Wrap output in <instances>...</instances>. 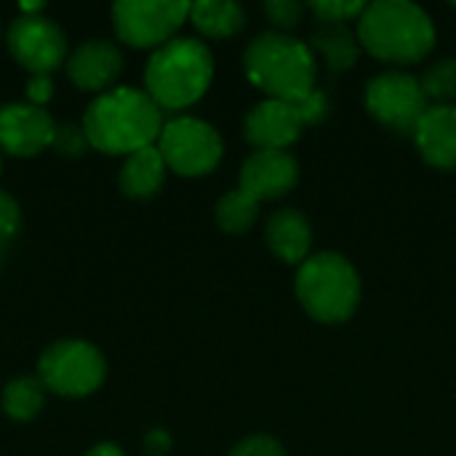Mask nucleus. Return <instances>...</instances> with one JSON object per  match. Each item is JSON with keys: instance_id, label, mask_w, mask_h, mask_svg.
<instances>
[{"instance_id": "nucleus-18", "label": "nucleus", "mask_w": 456, "mask_h": 456, "mask_svg": "<svg viewBox=\"0 0 456 456\" xmlns=\"http://www.w3.org/2000/svg\"><path fill=\"white\" fill-rule=\"evenodd\" d=\"M192 24L206 37H232L246 27V13L230 0H200L190 5Z\"/></svg>"}, {"instance_id": "nucleus-13", "label": "nucleus", "mask_w": 456, "mask_h": 456, "mask_svg": "<svg viewBox=\"0 0 456 456\" xmlns=\"http://www.w3.org/2000/svg\"><path fill=\"white\" fill-rule=\"evenodd\" d=\"M299 182V166L286 150H256L240 168V190L251 198L275 200Z\"/></svg>"}, {"instance_id": "nucleus-8", "label": "nucleus", "mask_w": 456, "mask_h": 456, "mask_svg": "<svg viewBox=\"0 0 456 456\" xmlns=\"http://www.w3.org/2000/svg\"><path fill=\"white\" fill-rule=\"evenodd\" d=\"M190 3L179 0H120L112 5L118 37L131 48H160L187 21Z\"/></svg>"}, {"instance_id": "nucleus-30", "label": "nucleus", "mask_w": 456, "mask_h": 456, "mask_svg": "<svg viewBox=\"0 0 456 456\" xmlns=\"http://www.w3.org/2000/svg\"><path fill=\"white\" fill-rule=\"evenodd\" d=\"M168 446H171L168 433H163V430H152V433L147 436V449H150V452L163 454V452H168Z\"/></svg>"}, {"instance_id": "nucleus-14", "label": "nucleus", "mask_w": 456, "mask_h": 456, "mask_svg": "<svg viewBox=\"0 0 456 456\" xmlns=\"http://www.w3.org/2000/svg\"><path fill=\"white\" fill-rule=\"evenodd\" d=\"M411 136L425 163L441 171L456 168V104H430Z\"/></svg>"}, {"instance_id": "nucleus-28", "label": "nucleus", "mask_w": 456, "mask_h": 456, "mask_svg": "<svg viewBox=\"0 0 456 456\" xmlns=\"http://www.w3.org/2000/svg\"><path fill=\"white\" fill-rule=\"evenodd\" d=\"M27 96L35 107H45L53 96V83L48 75H32L27 83Z\"/></svg>"}, {"instance_id": "nucleus-26", "label": "nucleus", "mask_w": 456, "mask_h": 456, "mask_svg": "<svg viewBox=\"0 0 456 456\" xmlns=\"http://www.w3.org/2000/svg\"><path fill=\"white\" fill-rule=\"evenodd\" d=\"M21 227V211L19 203L0 190V243L11 240L16 235V230Z\"/></svg>"}, {"instance_id": "nucleus-23", "label": "nucleus", "mask_w": 456, "mask_h": 456, "mask_svg": "<svg viewBox=\"0 0 456 456\" xmlns=\"http://www.w3.org/2000/svg\"><path fill=\"white\" fill-rule=\"evenodd\" d=\"M366 5L369 3H355V0L353 3L350 0H318V3H310V11L323 24H345L350 19H361Z\"/></svg>"}, {"instance_id": "nucleus-15", "label": "nucleus", "mask_w": 456, "mask_h": 456, "mask_svg": "<svg viewBox=\"0 0 456 456\" xmlns=\"http://www.w3.org/2000/svg\"><path fill=\"white\" fill-rule=\"evenodd\" d=\"M120 67H123V56L115 43L88 40L69 56L67 75L83 91H104L107 86L115 83Z\"/></svg>"}, {"instance_id": "nucleus-31", "label": "nucleus", "mask_w": 456, "mask_h": 456, "mask_svg": "<svg viewBox=\"0 0 456 456\" xmlns=\"http://www.w3.org/2000/svg\"><path fill=\"white\" fill-rule=\"evenodd\" d=\"M86 456H126L115 444H96Z\"/></svg>"}, {"instance_id": "nucleus-11", "label": "nucleus", "mask_w": 456, "mask_h": 456, "mask_svg": "<svg viewBox=\"0 0 456 456\" xmlns=\"http://www.w3.org/2000/svg\"><path fill=\"white\" fill-rule=\"evenodd\" d=\"M56 123L43 107L5 104L0 107V150L19 158H32L53 147Z\"/></svg>"}, {"instance_id": "nucleus-6", "label": "nucleus", "mask_w": 456, "mask_h": 456, "mask_svg": "<svg viewBox=\"0 0 456 456\" xmlns=\"http://www.w3.org/2000/svg\"><path fill=\"white\" fill-rule=\"evenodd\" d=\"M37 371L43 387L51 393L64 398H83L104 382L107 363L94 345L83 339H61L40 355Z\"/></svg>"}, {"instance_id": "nucleus-10", "label": "nucleus", "mask_w": 456, "mask_h": 456, "mask_svg": "<svg viewBox=\"0 0 456 456\" xmlns=\"http://www.w3.org/2000/svg\"><path fill=\"white\" fill-rule=\"evenodd\" d=\"M8 48L13 59L32 75L53 72L67 53V37L56 21L45 16H19L8 27Z\"/></svg>"}, {"instance_id": "nucleus-2", "label": "nucleus", "mask_w": 456, "mask_h": 456, "mask_svg": "<svg viewBox=\"0 0 456 456\" xmlns=\"http://www.w3.org/2000/svg\"><path fill=\"white\" fill-rule=\"evenodd\" d=\"M243 69L259 91L278 102L299 104L318 91V61L313 48L286 32L254 37L243 53Z\"/></svg>"}, {"instance_id": "nucleus-9", "label": "nucleus", "mask_w": 456, "mask_h": 456, "mask_svg": "<svg viewBox=\"0 0 456 456\" xmlns=\"http://www.w3.org/2000/svg\"><path fill=\"white\" fill-rule=\"evenodd\" d=\"M428 107L419 77L409 72H382L366 86V110L398 134H414Z\"/></svg>"}, {"instance_id": "nucleus-20", "label": "nucleus", "mask_w": 456, "mask_h": 456, "mask_svg": "<svg viewBox=\"0 0 456 456\" xmlns=\"http://www.w3.org/2000/svg\"><path fill=\"white\" fill-rule=\"evenodd\" d=\"M256 216H259V200L251 198L248 192H243L240 187L230 190L216 203V224L230 235H240V232L251 230Z\"/></svg>"}, {"instance_id": "nucleus-5", "label": "nucleus", "mask_w": 456, "mask_h": 456, "mask_svg": "<svg viewBox=\"0 0 456 456\" xmlns=\"http://www.w3.org/2000/svg\"><path fill=\"white\" fill-rule=\"evenodd\" d=\"M297 299L318 323H345L361 305L358 270L334 251H323L299 265Z\"/></svg>"}, {"instance_id": "nucleus-25", "label": "nucleus", "mask_w": 456, "mask_h": 456, "mask_svg": "<svg viewBox=\"0 0 456 456\" xmlns=\"http://www.w3.org/2000/svg\"><path fill=\"white\" fill-rule=\"evenodd\" d=\"M230 456H286V449L281 446V441L270 436H251L240 441Z\"/></svg>"}, {"instance_id": "nucleus-29", "label": "nucleus", "mask_w": 456, "mask_h": 456, "mask_svg": "<svg viewBox=\"0 0 456 456\" xmlns=\"http://www.w3.org/2000/svg\"><path fill=\"white\" fill-rule=\"evenodd\" d=\"M299 110L305 115V123L313 126V123H321L329 112V102L323 96V91H315L313 96H307L305 102H299Z\"/></svg>"}, {"instance_id": "nucleus-4", "label": "nucleus", "mask_w": 456, "mask_h": 456, "mask_svg": "<svg viewBox=\"0 0 456 456\" xmlns=\"http://www.w3.org/2000/svg\"><path fill=\"white\" fill-rule=\"evenodd\" d=\"M214 56L195 37H174L155 48L144 69L147 96L160 110H184L195 104L211 86Z\"/></svg>"}, {"instance_id": "nucleus-7", "label": "nucleus", "mask_w": 456, "mask_h": 456, "mask_svg": "<svg viewBox=\"0 0 456 456\" xmlns=\"http://www.w3.org/2000/svg\"><path fill=\"white\" fill-rule=\"evenodd\" d=\"M158 150L171 171L179 176L211 174L224 152L222 136L214 126L198 118H174L163 123Z\"/></svg>"}, {"instance_id": "nucleus-21", "label": "nucleus", "mask_w": 456, "mask_h": 456, "mask_svg": "<svg viewBox=\"0 0 456 456\" xmlns=\"http://www.w3.org/2000/svg\"><path fill=\"white\" fill-rule=\"evenodd\" d=\"M3 409L16 422H29L43 409V382L32 377H21L5 385Z\"/></svg>"}, {"instance_id": "nucleus-27", "label": "nucleus", "mask_w": 456, "mask_h": 456, "mask_svg": "<svg viewBox=\"0 0 456 456\" xmlns=\"http://www.w3.org/2000/svg\"><path fill=\"white\" fill-rule=\"evenodd\" d=\"M86 144H88V136H86L83 128H77V126H72V123L56 128L53 147H59V152H64V155H80Z\"/></svg>"}, {"instance_id": "nucleus-22", "label": "nucleus", "mask_w": 456, "mask_h": 456, "mask_svg": "<svg viewBox=\"0 0 456 456\" xmlns=\"http://www.w3.org/2000/svg\"><path fill=\"white\" fill-rule=\"evenodd\" d=\"M422 91L436 104H449L456 99V59H441L430 64L422 75Z\"/></svg>"}, {"instance_id": "nucleus-16", "label": "nucleus", "mask_w": 456, "mask_h": 456, "mask_svg": "<svg viewBox=\"0 0 456 456\" xmlns=\"http://www.w3.org/2000/svg\"><path fill=\"white\" fill-rule=\"evenodd\" d=\"M265 238L270 251L286 265H302L310 259L313 227L297 208L275 211L265 227Z\"/></svg>"}, {"instance_id": "nucleus-17", "label": "nucleus", "mask_w": 456, "mask_h": 456, "mask_svg": "<svg viewBox=\"0 0 456 456\" xmlns=\"http://www.w3.org/2000/svg\"><path fill=\"white\" fill-rule=\"evenodd\" d=\"M166 160L160 155L158 147H144L134 155L126 158L123 168H120V190L128 198H152L166 179Z\"/></svg>"}, {"instance_id": "nucleus-3", "label": "nucleus", "mask_w": 456, "mask_h": 456, "mask_svg": "<svg viewBox=\"0 0 456 456\" xmlns=\"http://www.w3.org/2000/svg\"><path fill=\"white\" fill-rule=\"evenodd\" d=\"M358 43L371 56L395 64L422 61L436 45V24L425 8L406 0L369 3L358 19Z\"/></svg>"}, {"instance_id": "nucleus-19", "label": "nucleus", "mask_w": 456, "mask_h": 456, "mask_svg": "<svg viewBox=\"0 0 456 456\" xmlns=\"http://www.w3.org/2000/svg\"><path fill=\"white\" fill-rule=\"evenodd\" d=\"M313 48L323 56V61L334 69H350L361 56L358 35H353L345 24H323L313 32Z\"/></svg>"}, {"instance_id": "nucleus-1", "label": "nucleus", "mask_w": 456, "mask_h": 456, "mask_svg": "<svg viewBox=\"0 0 456 456\" xmlns=\"http://www.w3.org/2000/svg\"><path fill=\"white\" fill-rule=\"evenodd\" d=\"M88 144L107 155H134L155 147L163 131V110L136 88H112L96 96L83 118Z\"/></svg>"}, {"instance_id": "nucleus-24", "label": "nucleus", "mask_w": 456, "mask_h": 456, "mask_svg": "<svg viewBox=\"0 0 456 456\" xmlns=\"http://www.w3.org/2000/svg\"><path fill=\"white\" fill-rule=\"evenodd\" d=\"M265 11L270 16V21L281 29H294L299 21H302V13H305V5L297 3V0H270L265 3Z\"/></svg>"}, {"instance_id": "nucleus-12", "label": "nucleus", "mask_w": 456, "mask_h": 456, "mask_svg": "<svg viewBox=\"0 0 456 456\" xmlns=\"http://www.w3.org/2000/svg\"><path fill=\"white\" fill-rule=\"evenodd\" d=\"M305 126L299 104L265 99L246 115L243 131L256 150H286L299 139Z\"/></svg>"}]
</instances>
